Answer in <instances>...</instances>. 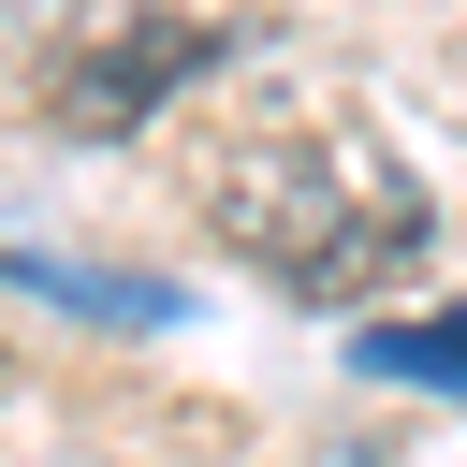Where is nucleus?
I'll use <instances>...</instances> for the list:
<instances>
[{
    "mask_svg": "<svg viewBox=\"0 0 467 467\" xmlns=\"http://www.w3.org/2000/svg\"><path fill=\"white\" fill-rule=\"evenodd\" d=\"M204 58V29H175V15H146V29H117V44H88L58 88H44V131H73V146H117L175 73Z\"/></svg>",
    "mask_w": 467,
    "mask_h": 467,
    "instance_id": "2",
    "label": "nucleus"
},
{
    "mask_svg": "<svg viewBox=\"0 0 467 467\" xmlns=\"http://www.w3.org/2000/svg\"><path fill=\"white\" fill-rule=\"evenodd\" d=\"M15 15H29V0H0V29H15Z\"/></svg>",
    "mask_w": 467,
    "mask_h": 467,
    "instance_id": "4",
    "label": "nucleus"
},
{
    "mask_svg": "<svg viewBox=\"0 0 467 467\" xmlns=\"http://www.w3.org/2000/svg\"><path fill=\"white\" fill-rule=\"evenodd\" d=\"M365 379H409V394H467V306L379 321V336H365Z\"/></svg>",
    "mask_w": 467,
    "mask_h": 467,
    "instance_id": "3",
    "label": "nucleus"
},
{
    "mask_svg": "<svg viewBox=\"0 0 467 467\" xmlns=\"http://www.w3.org/2000/svg\"><path fill=\"white\" fill-rule=\"evenodd\" d=\"M204 219L234 234L248 277H277V292H306V306H379V292L438 248L423 175H409L394 131L350 117V102H277V117H248V131H219Z\"/></svg>",
    "mask_w": 467,
    "mask_h": 467,
    "instance_id": "1",
    "label": "nucleus"
}]
</instances>
